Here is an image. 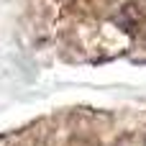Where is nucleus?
Here are the masks:
<instances>
[{
  "label": "nucleus",
  "mask_w": 146,
  "mask_h": 146,
  "mask_svg": "<svg viewBox=\"0 0 146 146\" xmlns=\"http://www.w3.org/2000/svg\"><path fill=\"white\" fill-rule=\"evenodd\" d=\"M144 21V8L139 5V3H133V5H126L121 13H118V26L123 28V31H136L139 28V23Z\"/></svg>",
  "instance_id": "f257e3e1"
}]
</instances>
